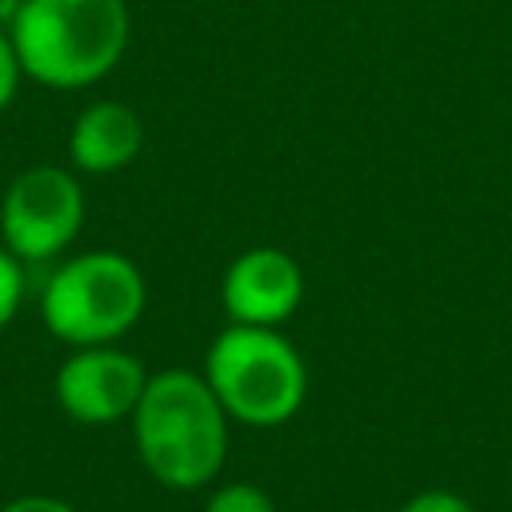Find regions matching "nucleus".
Masks as SVG:
<instances>
[{
	"instance_id": "obj_1",
	"label": "nucleus",
	"mask_w": 512,
	"mask_h": 512,
	"mask_svg": "<svg viewBox=\"0 0 512 512\" xmlns=\"http://www.w3.org/2000/svg\"><path fill=\"white\" fill-rule=\"evenodd\" d=\"M132 440L144 472L176 492L204 488L228 456V412L204 376L188 368L152 372L132 412Z\"/></svg>"
},
{
	"instance_id": "obj_2",
	"label": "nucleus",
	"mask_w": 512,
	"mask_h": 512,
	"mask_svg": "<svg viewBox=\"0 0 512 512\" xmlns=\"http://www.w3.org/2000/svg\"><path fill=\"white\" fill-rule=\"evenodd\" d=\"M20 72L48 88L104 80L132 36L124 0H24L8 24Z\"/></svg>"
},
{
	"instance_id": "obj_3",
	"label": "nucleus",
	"mask_w": 512,
	"mask_h": 512,
	"mask_svg": "<svg viewBox=\"0 0 512 512\" xmlns=\"http://www.w3.org/2000/svg\"><path fill=\"white\" fill-rule=\"evenodd\" d=\"M204 380L228 420L276 428L292 420L308 396V368L292 340L276 328L228 324L204 356Z\"/></svg>"
},
{
	"instance_id": "obj_4",
	"label": "nucleus",
	"mask_w": 512,
	"mask_h": 512,
	"mask_svg": "<svg viewBox=\"0 0 512 512\" xmlns=\"http://www.w3.org/2000/svg\"><path fill=\"white\" fill-rule=\"evenodd\" d=\"M148 288L124 252H80L64 260L40 296L48 332L72 348L116 344L144 312Z\"/></svg>"
},
{
	"instance_id": "obj_5",
	"label": "nucleus",
	"mask_w": 512,
	"mask_h": 512,
	"mask_svg": "<svg viewBox=\"0 0 512 512\" xmlns=\"http://www.w3.org/2000/svg\"><path fill=\"white\" fill-rule=\"evenodd\" d=\"M84 224V192L68 168H24L0 200V236L16 260H48L64 252Z\"/></svg>"
},
{
	"instance_id": "obj_6",
	"label": "nucleus",
	"mask_w": 512,
	"mask_h": 512,
	"mask_svg": "<svg viewBox=\"0 0 512 512\" xmlns=\"http://www.w3.org/2000/svg\"><path fill=\"white\" fill-rule=\"evenodd\" d=\"M148 372L132 352H120L116 344H92L76 348L56 368V404L76 424H116L132 420L140 396H144Z\"/></svg>"
},
{
	"instance_id": "obj_7",
	"label": "nucleus",
	"mask_w": 512,
	"mask_h": 512,
	"mask_svg": "<svg viewBox=\"0 0 512 512\" xmlns=\"http://www.w3.org/2000/svg\"><path fill=\"white\" fill-rule=\"evenodd\" d=\"M300 296H304L300 264L280 248L240 252L220 280V300L232 324L276 328L300 308Z\"/></svg>"
},
{
	"instance_id": "obj_8",
	"label": "nucleus",
	"mask_w": 512,
	"mask_h": 512,
	"mask_svg": "<svg viewBox=\"0 0 512 512\" xmlns=\"http://www.w3.org/2000/svg\"><path fill=\"white\" fill-rule=\"evenodd\" d=\"M144 148V124L140 116L120 100H96L88 104L68 132V156L80 172H120L128 168Z\"/></svg>"
},
{
	"instance_id": "obj_9",
	"label": "nucleus",
	"mask_w": 512,
	"mask_h": 512,
	"mask_svg": "<svg viewBox=\"0 0 512 512\" xmlns=\"http://www.w3.org/2000/svg\"><path fill=\"white\" fill-rule=\"evenodd\" d=\"M204 512H276V504H272V496H268L264 488L236 480V484L216 488V492L208 496Z\"/></svg>"
},
{
	"instance_id": "obj_10",
	"label": "nucleus",
	"mask_w": 512,
	"mask_h": 512,
	"mask_svg": "<svg viewBox=\"0 0 512 512\" xmlns=\"http://www.w3.org/2000/svg\"><path fill=\"white\" fill-rule=\"evenodd\" d=\"M20 296H24L20 260L0 244V332L12 324V316H16V308H20Z\"/></svg>"
},
{
	"instance_id": "obj_11",
	"label": "nucleus",
	"mask_w": 512,
	"mask_h": 512,
	"mask_svg": "<svg viewBox=\"0 0 512 512\" xmlns=\"http://www.w3.org/2000/svg\"><path fill=\"white\" fill-rule=\"evenodd\" d=\"M400 512H476V508L448 488H428V492H416L412 500H404Z\"/></svg>"
},
{
	"instance_id": "obj_12",
	"label": "nucleus",
	"mask_w": 512,
	"mask_h": 512,
	"mask_svg": "<svg viewBox=\"0 0 512 512\" xmlns=\"http://www.w3.org/2000/svg\"><path fill=\"white\" fill-rule=\"evenodd\" d=\"M20 76H24V72H20V60H16V48H12V36H8V28H0V112L12 104Z\"/></svg>"
},
{
	"instance_id": "obj_13",
	"label": "nucleus",
	"mask_w": 512,
	"mask_h": 512,
	"mask_svg": "<svg viewBox=\"0 0 512 512\" xmlns=\"http://www.w3.org/2000/svg\"><path fill=\"white\" fill-rule=\"evenodd\" d=\"M0 512H80V508H72V504L60 500V496H40V492H32V496L8 500Z\"/></svg>"
},
{
	"instance_id": "obj_14",
	"label": "nucleus",
	"mask_w": 512,
	"mask_h": 512,
	"mask_svg": "<svg viewBox=\"0 0 512 512\" xmlns=\"http://www.w3.org/2000/svg\"><path fill=\"white\" fill-rule=\"evenodd\" d=\"M20 4H24V0H0V28L12 24V16L20 12Z\"/></svg>"
}]
</instances>
